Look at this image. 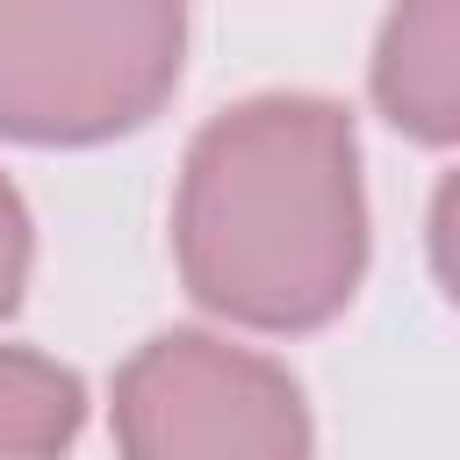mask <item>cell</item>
I'll list each match as a JSON object with an SVG mask.
<instances>
[{
  "label": "cell",
  "instance_id": "cell-1",
  "mask_svg": "<svg viewBox=\"0 0 460 460\" xmlns=\"http://www.w3.org/2000/svg\"><path fill=\"white\" fill-rule=\"evenodd\" d=\"M359 129L323 93H252L208 115L172 187L180 288L266 338L323 331L367 280Z\"/></svg>",
  "mask_w": 460,
  "mask_h": 460
},
{
  "label": "cell",
  "instance_id": "cell-2",
  "mask_svg": "<svg viewBox=\"0 0 460 460\" xmlns=\"http://www.w3.org/2000/svg\"><path fill=\"white\" fill-rule=\"evenodd\" d=\"M187 72V0H0V137L36 151L144 129Z\"/></svg>",
  "mask_w": 460,
  "mask_h": 460
},
{
  "label": "cell",
  "instance_id": "cell-3",
  "mask_svg": "<svg viewBox=\"0 0 460 460\" xmlns=\"http://www.w3.org/2000/svg\"><path fill=\"white\" fill-rule=\"evenodd\" d=\"M108 431L137 460H302L316 446L302 381L216 331H158L108 381Z\"/></svg>",
  "mask_w": 460,
  "mask_h": 460
},
{
  "label": "cell",
  "instance_id": "cell-4",
  "mask_svg": "<svg viewBox=\"0 0 460 460\" xmlns=\"http://www.w3.org/2000/svg\"><path fill=\"white\" fill-rule=\"evenodd\" d=\"M367 86L388 129L446 151L460 137V0H395L374 36Z\"/></svg>",
  "mask_w": 460,
  "mask_h": 460
},
{
  "label": "cell",
  "instance_id": "cell-5",
  "mask_svg": "<svg viewBox=\"0 0 460 460\" xmlns=\"http://www.w3.org/2000/svg\"><path fill=\"white\" fill-rule=\"evenodd\" d=\"M86 431V381L50 352L0 345V460L65 453Z\"/></svg>",
  "mask_w": 460,
  "mask_h": 460
},
{
  "label": "cell",
  "instance_id": "cell-6",
  "mask_svg": "<svg viewBox=\"0 0 460 460\" xmlns=\"http://www.w3.org/2000/svg\"><path fill=\"white\" fill-rule=\"evenodd\" d=\"M29 266H36V223H29L22 187L0 172V323L22 309V295H29Z\"/></svg>",
  "mask_w": 460,
  "mask_h": 460
}]
</instances>
